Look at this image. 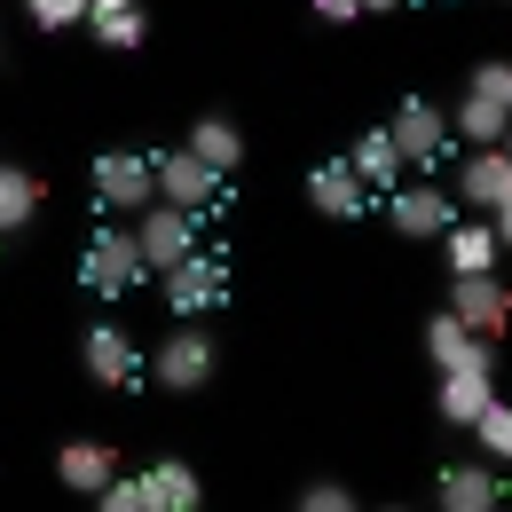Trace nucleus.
I'll use <instances>...</instances> for the list:
<instances>
[{
    "label": "nucleus",
    "mask_w": 512,
    "mask_h": 512,
    "mask_svg": "<svg viewBox=\"0 0 512 512\" xmlns=\"http://www.w3.org/2000/svg\"><path fill=\"white\" fill-rule=\"evenodd\" d=\"M308 8H316L323 24H355V16H363V0H308Z\"/></svg>",
    "instance_id": "cd10ccee"
},
{
    "label": "nucleus",
    "mask_w": 512,
    "mask_h": 512,
    "mask_svg": "<svg viewBox=\"0 0 512 512\" xmlns=\"http://www.w3.org/2000/svg\"><path fill=\"white\" fill-rule=\"evenodd\" d=\"M473 95H489V103H505V111H512V64H497V56L473 64Z\"/></svg>",
    "instance_id": "a878e982"
},
{
    "label": "nucleus",
    "mask_w": 512,
    "mask_h": 512,
    "mask_svg": "<svg viewBox=\"0 0 512 512\" xmlns=\"http://www.w3.org/2000/svg\"><path fill=\"white\" fill-rule=\"evenodd\" d=\"M150 174H158V197H166V205H190V213L229 190V174H213L190 142H182V150H166V158H150Z\"/></svg>",
    "instance_id": "6e6552de"
},
{
    "label": "nucleus",
    "mask_w": 512,
    "mask_h": 512,
    "mask_svg": "<svg viewBox=\"0 0 512 512\" xmlns=\"http://www.w3.org/2000/svg\"><path fill=\"white\" fill-rule=\"evenodd\" d=\"M497 197H512V158H505V142H481V150L465 158V174H457V205L489 213Z\"/></svg>",
    "instance_id": "ddd939ff"
},
{
    "label": "nucleus",
    "mask_w": 512,
    "mask_h": 512,
    "mask_svg": "<svg viewBox=\"0 0 512 512\" xmlns=\"http://www.w3.org/2000/svg\"><path fill=\"white\" fill-rule=\"evenodd\" d=\"M489 394H497V371H442V394H434V410H442L449 426H473V418L489 410Z\"/></svg>",
    "instance_id": "dca6fc26"
},
{
    "label": "nucleus",
    "mask_w": 512,
    "mask_h": 512,
    "mask_svg": "<svg viewBox=\"0 0 512 512\" xmlns=\"http://www.w3.org/2000/svg\"><path fill=\"white\" fill-rule=\"evenodd\" d=\"M347 166H355V174H363L371 190H394V182L410 174V166H402V150H394V134H386V127H371V134H363V142L347 150Z\"/></svg>",
    "instance_id": "aec40b11"
},
{
    "label": "nucleus",
    "mask_w": 512,
    "mask_h": 512,
    "mask_svg": "<svg viewBox=\"0 0 512 512\" xmlns=\"http://www.w3.org/2000/svg\"><path fill=\"white\" fill-rule=\"evenodd\" d=\"M355 505V489H339V481H308L300 489V512H347Z\"/></svg>",
    "instance_id": "bb28decb"
},
{
    "label": "nucleus",
    "mask_w": 512,
    "mask_h": 512,
    "mask_svg": "<svg viewBox=\"0 0 512 512\" xmlns=\"http://www.w3.org/2000/svg\"><path fill=\"white\" fill-rule=\"evenodd\" d=\"M489 229H497V245H512V197H497V205H489Z\"/></svg>",
    "instance_id": "c85d7f7f"
},
{
    "label": "nucleus",
    "mask_w": 512,
    "mask_h": 512,
    "mask_svg": "<svg viewBox=\"0 0 512 512\" xmlns=\"http://www.w3.org/2000/svg\"><path fill=\"white\" fill-rule=\"evenodd\" d=\"M449 316L465 323V331H481V339H505L512 292L497 284V268H481V276H449Z\"/></svg>",
    "instance_id": "423d86ee"
},
{
    "label": "nucleus",
    "mask_w": 512,
    "mask_h": 512,
    "mask_svg": "<svg viewBox=\"0 0 512 512\" xmlns=\"http://www.w3.org/2000/svg\"><path fill=\"white\" fill-rule=\"evenodd\" d=\"M505 497L497 489V465L489 457H465V465H449L442 481H434V505H449V512H489Z\"/></svg>",
    "instance_id": "4468645a"
},
{
    "label": "nucleus",
    "mask_w": 512,
    "mask_h": 512,
    "mask_svg": "<svg viewBox=\"0 0 512 512\" xmlns=\"http://www.w3.org/2000/svg\"><path fill=\"white\" fill-rule=\"evenodd\" d=\"M465 434H473V449H481L489 465H512V402H497V394H489V410H481Z\"/></svg>",
    "instance_id": "b1692460"
},
{
    "label": "nucleus",
    "mask_w": 512,
    "mask_h": 512,
    "mask_svg": "<svg viewBox=\"0 0 512 512\" xmlns=\"http://www.w3.org/2000/svg\"><path fill=\"white\" fill-rule=\"evenodd\" d=\"M221 300H229V260L221 253L197 245L182 268H166V308H174V316H205V308H221Z\"/></svg>",
    "instance_id": "0eeeda50"
},
{
    "label": "nucleus",
    "mask_w": 512,
    "mask_h": 512,
    "mask_svg": "<svg viewBox=\"0 0 512 512\" xmlns=\"http://www.w3.org/2000/svg\"><path fill=\"white\" fill-rule=\"evenodd\" d=\"M386 8H402V0H363V16H386Z\"/></svg>",
    "instance_id": "c756f323"
},
{
    "label": "nucleus",
    "mask_w": 512,
    "mask_h": 512,
    "mask_svg": "<svg viewBox=\"0 0 512 512\" xmlns=\"http://www.w3.org/2000/svg\"><path fill=\"white\" fill-rule=\"evenodd\" d=\"M87 24H95V40L103 48H142V0H87Z\"/></svg>",
    "instance_id": "412c9836"
},
{
    "label": "nucleus",
    "mask_w": 512,
    "mask_h": 512,
    "mask_svg": "<svg viewBox=\"0 0 512 512\" xmlns=\"http://www.w3.org/2000/svg\"><path fill=\"white\" fill-rule=\"evenodd\" d=\"M134 253H142V268H150V276L182 268V260L197 253V221H190V205H166V197H150V205L134 213Z\"/></svg>",
    "instance_id": "f03ea898"
},
{
    "label": "nucleus",
    "mask_w": 512,
    "mask_h": 512,
    "mask_svg": "<svg viewBox=\"0 0 512 512\" xmlns=\"http://www.w3.org/2000/svg\"><path fill=\"white\" fill-rule=\"evenodd\" d=\"M79 363H87V379H95V386H111V394H127V386L150 379L142 347H134L119 323H87V339H79Z\"/></svg>",
    "instance_id": "20e7f679"
},
{
    "label": "nucleus",
    "mask_w": 512,
    "mask_h": 512,
    "mask_svg": "<svg viewBox=\"0 0 512 512\" xmlns=\"http://www.w3.org/2000/svg\"><path fill=\"white\" fill-rule=\"evenodd\" d=\"M442 245H449V276H481V268H497V253H505L489 221H449Z\"/></svg>",
    "instance_id": "f3484780"
},
{
    "label": "nucleus",
    "mask_w": 512,
    "mask_h": 512,
    "mask_svg": "<svg viewBox=\"0 0 512 512\" xmlns=\"http://www.w3.org/2000/svg\"><path fill=\"white\" fill-rule=\"evenodd\" d=\"M308 205H316L323 221H363V213H371V182H363L347 158H331V166L308 174Z\"/></svg>",
    "instance_id": "f8f14e48"
},
{
    "label": "nucleus",
    "mask_w": 512,
    "mask_h": 512,
    "mask_svg": "<svg viewBox=\"0 0 512 512\" xmlns=\"http://www.w3.org/2000/svg\"><path fill=\"white\" fill-rule=\"evenodd\" d=\"M386 134H394V150H402L410 174H434L442 150H449V111H434L426 95H402V111L386 119Z\"/></svg>",
    "instance_id": "7ed1b4c3"
},
{
    "label": "nucleus",
    "mask_w": 512,
    "mask_h": 512,
    "mask_svg": "<svg viewBox=\"0 0 512 512\" xmlns=\"http://www.w3.org/2000/svg\"><path fill=\"white\" fill-rule=\"evenodd\" d=\"M505 158H512V119H505Z\"/></svg>",
    "instance_id": "7c9ffc66"
},
{
    "label": "nucleus",
    "mask_w": 512,
    "mask_h": 512,
    "mask_svg": "<svg viewBox=\"0 0 512 512\" xmlns=\"http://www.w3.org/2000/svg\"><path fill=\"white\" fill-rule=\"evenodd\" d=\"M150 363V379L166 386V394H197V386L213 379V363H221V347H213V331L197 316H174V331L158 339V355H142Z\"/></svg>",
    "instance_id": "f257e3e1"
},
{
    "label": "nucleus",
    "mask_w": 512,
    "mask_h": 512,
    "mask_svg": "<svg viewBox=\"0 0 512 512\" xmlns=\"http://www.w3.org/2000/svg\"><path fill=\"white\" fill-rule=\"evenodd\" d=\"M386 221L402 229V237H442L449 221H457V197L442 182H394V205H386Z\"/></svg>",
    "instance_id": "9d476101"
},
{
    "label": "nucleus",
    "mask_w": 512,
    "mask_h": 512,
    "mask_svg": "<svg viewBox=\"0 0 512 512\" xmlns=\"http://www.w3.org/2000/svg\"><path fill=\"white\" fill-rule=\"evenodd\" d=\"M505 103H489V95H473V87H465V103H457V111H449V127L465 134V142H473V150H481V142H505Z\"/></svg>",
    "instance_id": "5701e85b"
},
{
    "label": "nucleus",
    "mask_w": 512,
    "mask_h": 512,
    "mask_svg": "<svg viewBox=\"0 0 512 512\" xmlns=\"http://www.w3.org/2000/svg\"><path fill=\"white\" fill-rule=\"evenodd\" d=\"M190 150L205 158V166H213V174H237V166H245V134L229 127L221 111H213V119H197V127H190Z\"/></svg>",
    "instance_id": "4be33fe9"
},
{
    "label": "nucleus",
    "mask_w": 512,
    "mask_h": 512,
    "mask_svg": "<svg viewBox=\"0 0 512 512\" xmlns=\"http://www.w3.org/2000/svg\"><path fill=\"white\" fill-rule=\"evenodd\" d=\"M24 16L40 32H64V24H87V0H24Z\"/></svg>",
    "instance_id": "393cba45"
},
{
    "label": "nucleus",
    "mask_w": 512,
    "mask_h": 512,
    "mask_svg": "<svg viewBox=\"0 0 512 512\" xmlns=\"http://www.w3.org/2000/svg\"><path fill=\"white\" fill-rule=\"evenodd\" d=\"M95 197H103L111 213H142V205L158 197L150 158H134V150H103V158H95Z\"/></svg>",
    "instance_id": "1a4fd4ad"
},
{
    "label": "nucleus",
    "mask_w": 512,
    "mask_h": 512,
    "mask_svg": "<svg viewBox=\"0 0 512 512\" xmlns=\"http://www.w3.org/2000/svg\"><path fill=\"white\" fill-rule=\"evenodd\" d=\"M111 473H119L111 442H64V449H56V481H64L71 497H95V489H103Z\"/></svg>",
    "instance_id": "2eb2a0df"
},
{
    "label": "nucleus",
    "mask_w": 512,
    "mask_h": 512,
    "mask_svg": "<svg viewBox=\"0 0 512 512\" xmlns=\"http://www.w3.org/2000/svg\"><path fill=\"white\" fill-rule=\"evenodd\" d=\"M32 213H40V174L16 166V158H0V237L32 229Z\"/></svg>",
    "instance_id": "a211bd4d"
},
{
    "label": "nucleus",
    "mask_w": 512,
    "mask_h": 512,
    "mask_svg": "<svg viewBox=\"0 0 512 512\" xmlns=\"http://www.w3.org/2000/svg\"><path fill=\"white\" fill-rule=\"evenodd\" d=\"M426 363H434V371H489V363H497V339L465 331V323L442 308V316L426 323Z\"/></svg>",
    "instance_id": "9b49d317"
},
{
    "label": "nucleus",
    "mask_w": 512,
    "mask_h": 512,
    "mask_svg": "<svg viewBox=\"0 0 512 512\" xmlns=\"http://www.w3.org/2000/svg\"><path fill=\"white\" fill-rule=\"evenodd\" d=\"M79 276H87V292H103V300H119L127 284H142L150 268H142V253H134V229H95Z\"/></svg>",
    "instance_id": "39448f33"
},
{
    "label": "nucleus",
    "mask_w": 512,
    "mask_h": 512,
    "mask_svg": "<svg viewBox=\"0 0 512 512\" xmlns=\"http://www.w3.org/2000/svg\"><path fill=\"white\" fill-rule=\"evenodd\" d=\"M142 481H150V512H197L205 505V489H197V473L182 465V457H158Z\"/></svg>",
    "instance_id": "6ab92c4d"
}]
</instances>
